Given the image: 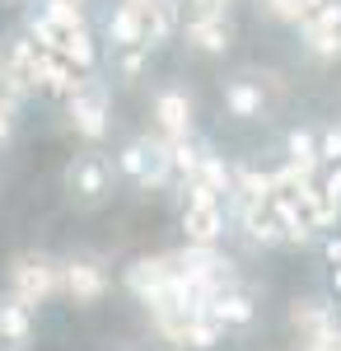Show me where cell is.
Returning a JSON list of instances; mask_svg holds the SVG:
<instances>
[{
  "instance_id": "9c48e42d",
  "label": "cell",
  "mask_w": 341,
  "mask_h": 351,
  "mask_svg": "<svg viewBox=\"0 0 341 351\" xmlns=\"http://www.w3.org/2000/svg\"><path fill=\"white\" fill-rule=\"evenodd\" d=\"M290 324L299 328V337H304V342H323V337L341 332L332 304H318V300H299V304H294V314H290Z\"/></svg>"
},
{
  "instance_id": "9a60e30c",
  "label": "cell",
  "mask_w": 341,
  "mask_h": 351,
  "mask_svg": "<svg viewBox=\"0 0 341 351\" xmlns=\"http://www.w3.org/2000/svg\"><path fill=\"white\" fill-rule=\"evenodd\" d=\"M225 108L234 112V117H257V112H262V84L229 80L225 84Z\"/></svg>"
},
{
  "instance_id": "d4e9b609",
  "label": "cell",
  "mask_w": 341,
  "mask_h": 351,
  "mask_svg": "<svg viewBox=\"0 0 341 351\" xmlns=\"http://www.w3.org/2000/svg\"><path fill=\"white\" fill-rule=\"evenodd\" d=\"M220 197L210 188H201V183H183V211H197V206H215Z\"/></svg>"
},
{
  "instance_id": "484cf974",
  "label": "cell",
  "mask_w": 341,
  "mask_h": 351,
  "mask_svg": "<svg viewBox=\"0 0 341 351\" xmlns=\"http://www.w3.org/2000/svg\"><path fill=\"white\" fill-rule=\"evenodd\" d=\"M262 10L281 24H299V0H262Z\"/></svg>"
},
{
  "instance_id": "f1b7e54d",
  "label": "cell",
  "mask_w": 341,
  "mask_h": 351,
  "mask_svg": "<svg viewBox=\"0 0 341 351\" xmlns=\"http://www.w3.org/2000/svg\"><path fill=\"white\" fill-rule=\"evenodd\" d=\"M304 351H341V332L323 337V342H304Z\"/></svg>"
},
{
  "instance_id": "603a6c76",
  "label": "cell",
  "mask_w": 341,
  "mask_h": 351,
  "mask_svg": "<svg viewBox=\"0 0 341 351\" xmlns=\"http://www.w3.org/2000/svg\"><path fill=\"white\" fill-rule=\"evenodd\" d=\"M318 164H341V122L318 127Z\"/></svg>"
},
{
  "instance_id": "83f0119b",
  "label": "cell",
  "mask_w": 341,
  "mask_h": 351,
  "mask_svg": "<svg viewBox=\"0 0 341 351\" xmlns=\"http://www.w3.org/2000/svg\"><path fill=\"white\" fill-rule=\"evenodd\" d=\"M14 122H19V108H14V104H5V99H0V145H5V141H10V136H14Z\"/></svg>"
},
{
  "instance_id": "1f68e13d",
  "label": "cell",
  "mask_w": 341,
  "mask_h": 351,
  "mask_svg": "<svg viewBox=\"0 0 341 351\" xmlns=\"http://www.w3.org/2000/svg\"><path fill=\"white\" fill-rule=\"evenodd\" d=\"M332 314H337V319H341V295H337V309H332Z\"/></svg>"
},
{
  "instance_id": "2e32d148",
  "label": "cell",
  "mask_w": 341,
  "mask_h": 351,
  "mask_svg": "<svg viewBox=\"0 0 341 351\" xmlns=\"http://www.w3.org/2000/svg\"><path fill=\"white\" fill-rule=\"evenodd\" d=\"M210 155V145L206 141H197V136H183V141H168V164L183 173V183L197 173V164Z\"/></svg>"
},
{
  "instance_id": "4fadbf2b",
  "label": "cell",
  "mask_w": 341,
  "mask_h": 351,
  "mask_svg": "<svg viewBox=\"0 0 341 351\" xmlns=\"http://www.w3.org/2000/svg\"><path fill=\"white\" fill-rule=\"evenodd\" d=\"M108 38L117 43V47H140V52H150V43H145V19L127 10V5H117L112 14H108Z\"/></svg>"
},
{
  "instance_id": "d6986e66",
  "label": "cell",
  "mask_w": 341,
  "mask_h": 351,
  "mask_svg": "<svg viewBox=\"0 0 341 351\" xmlns=\"http://www.w3.org/2000/svg\"><path fill=\"white\" fill-rule=\"evenodd\" d=\"M229 178H234V169L220 160V155H206V160L197 164V173H192L187 183H201V188H210L215 197H220V192H229Z\"/></svg>"
},
{
  "instance_id": "6da1fadb",
  "label": "cell",
  "mask_w": 341,
  "mask_h": 351,
  "mask_svg": "<svg viewBox=\"0 0 341 351\" xmlns=\"http://www.w3.org/2000/svg\"><path fill=\"white\" fill-rule=\"evenodd\" d=\"M56 276H61V267H56L52 258H42V253H24V258H14V267H10V286H14V295L24 309H33V304H42V300L56 291Z\"/></svg>"
},
{
  "instance_id": "ffe728a7",
  "label": "cell",
  "mask_w": 341,
  "mask_h": 351,
  "mask_svg": "<svg viewBox=\"0 0 341 351\" xmlns=\"http://www.w3.org/2000/svg\"><path fill=\"white\" fill-rule=\"evenodd\" d=\"M61 56L75 66V71H94V61H99V47H94V38H89V28H75L71 38H66V47Z\"/></svg>"
},
{
  "instance_id": "277c9868",
  "label": "cell",
  "mask_w": 341,
  "mask_h": 351,
  "mask_svg": "<svg viewBox=\"0 0 341 351\" xmlns=\"http://www.w3.org/2000/svg\"><path fill=\"white\" fill-rule=\"evenodd\" d=\"M299 33H304V43H309L314 56H323V61L341 56V0L323 5V10L309 14V19H299Z\"/></svg>"
},
{
  "instance_id": "7a4b0ae2",
  "label": "cell",
  "mask_w": 341,
  "mask_h": 351,
  "mask_svg": "<svg viewBox=\"0 0 341 351\" xmlns=\"http://www.w3.org/2000/svg\"><path fill=\"white\" fill-rule=\"evenodd\" d=\"M66 104H71V122H75L79 136L103 141L108 136V84L103 80H79V89Z\"/></svg>"
},
{
  "instance_id": "4316f807",
  "label": "cell",
  "mask_w": 341,
  "mask_h": 351,
  "mask_svg": "<svg viewBox=\"0 0 341 351\" xmlns=\"http://www.w3.org/2000/svg\"><path fill=\"white\" fill-rule=\"evenodd\" d=\"M140 61H145L140 47H122V61H117V66H122V75H127V80H136V75H140Z\"/></svg>"
},
{
  "instance_id": "30bf717a",
  "label": "cell",
  "mask_w": 341,
  "mask_h": 351,
  "mask_svg": "<svg viewBox=\"0 0 341 351\" xmlns=\"http://www.w3.org/2000/svg\"><path fill=\"white\" fill-rule=\"evenodd\" d=\"M183 234L187 248H215V239L225 234V206H197V211H183Z\"/></svg>"
},
{
  "instance_id": "d6a6232c",
  "label": "cell",
  "mask_w": 341,
  "mask_h": 351,
  "mask_svg": "<svg viewBox=\"0 0 341 351\" xmlns=\"http://www.w3.org/2000/svg\"><path fill=\"white\" fill-rule=\"evenodd\" d=\"M66 5H75V10H79V5H84V0H66Z\"/></svg>"
},
{
  "instance_id": "3957f363",
  "label": "cell",
  "mask_w": 341,
  "mask_h": 351,
  "mask_svg": "<svg viewBox=\"0 0 341 351\" xmlns=\"http://www.w3.org/2000/svg\"><path fill=\"white\" fill-rule=\"evenodd\" d=\"M122 169L131 173L140 188H159V183L173 173V164H168V141H150V136L131 141V145L122 150Z\"/></svg>"
},
{
  "instance_id": "52a82bcc",
  "label": "cell",
  "mask_w": 341,
  "mask_h": 351,
  "mask_svg": "<svg viewBox=\"0 0 341 351\" xmlns=\"http://www.w3.org/2000/svg\"><path fill=\"white\" fill-rule=\"evenodd\" d=\"M155 117H159L164 141H183V136H192V99H187L183 89H164V94L155 99Z\"/></svg>"
},
{
  "instance_id": "7402d4cb",
  "label": "cell",
  "mask_w": 341,
  "mask_h": 351,
  "mask_svg": "<svg viewBox=\"0 0 341 351\" xmlns=\"http://www.w3.org/2000/svg\"><path fill=\"white\" fill-rule=\"evenodd\" d=\"M47 24L56 28H84V14H79L75 5H66V0H42V10H38Z\"/></svg>"
},
{
  "instance_id": "5b68a950",
  "label": "cell",
  "mask_w": 341,
  "mask_h": 351,
  "mask_svg": "<svg viewBox=\"0 0 341 351\" xmlns=\"http://www.w3.org/2000/svg\"><path fill=\"white\" fill-rule=\"evenodd\" d=\"M66 188L79 206H99L108 192V160L103 155H79L71 169H66Z\"/></svg>"
},
{
  "instance_id": "44dd1931",
  "label": "cell",
  "mask_w": 341,
  "mask_h": 351,
  "mask_svg": "<svg viewBox=\"0 0 341 351\" xmlns=\"http://www.w3.org/2000/svg\"><path fill=\"white\" fill-rule=\"evenodd\" d=\"M220 332H225V328L215 324L210 314H197V319L187 324V332H183V347L187 351H210L215 342H220Z\"/></svg>"
},
{
  "instance_id": "ac0fdd59",
  "label": "cell",
  "mask_w": 341,
  "mask_h": 351,
  "mask_svg": "<svg viewBox=\"0 0 341 351\" xmlns=\"http://www.w3.org/2000/svg\"><path fill=\"white\" fill-rule=\"evenodd\" d=\"M145 28H150V47L164 43V38H173V28H178V0H150Z\"/></svg>"
},
{
  "instance_id": "f546056e",
  "label": "cell",
  "mask_w": 341,
  "mask_h": 351,
  "mask_svg": "<svg viewBox=\"0 0 341 351\" xmlns=\"http://www.w3.org/2000/svg\"><path fill=\"white\" fill-rule=\"evenodd\" d=\"M327 263H332V267H341V234H332V239H327Z\"/></svg>"
},
{
  "instance_id": "4dcf8cb0",
  "label": "cell",
  "mask_w": 341,
  "mask_h": 351,
  "mask_svg": "<svg viewBox=\"0 0 341 351\" xmlns=\"http://www.w3.org/2000/svg\"><path fill=\"white\" fill-rule=\"evenodd\" d=\"M332 291L341 295V267H332Z\"/></svg>"
},
{
  "instance_id": "cb8c5ba5",
  "label": "cell",
  "mask_w": 341,
  "mask_h": 351,
  "mask_svg": "<svg viewBox=\"0 0 341 351\" xmlns=\"http://www.w3.org/2000/svg\"><path fill=\"white\" fill-rule=\"evenodd\" d=\"M187 5H192V19H229L234 0H187Z\"/></svg>"
},
{
  "instance_id": "7c38bea8",
  "label": "cell",
  "mask_w": 341,
  "mask_h": 351,
  "mask_svg": "<svg viewBox=\"0 0 341 351\" xmlns=\"http://www.w3.org/2000/svg\"><path fill=\"white\" fill-rule=\"evenodd\" d=\"M206 314L220 328H243V324H253V300L229 286V291H220V295L206 300Z\"/></svg>"
},
{
  "instance_id": "8992f818",
  "label": "cell",
  "mask_w": 341,
  "mask_h": 351,
  "mask_svg": "<svg viewBox=\"0 0 341 351\" xmlns=\"http://www.w3.org/2000/svg\"><path fill=\"white\" fill-rule=\"evenodd\" d=\"M56 291H66L75 304H94V300L108 291V276H103V267H94V263H66L61 276H56Z\"/></svg>"
},
{
  "instance_id": "5bb4252c",
  "label": "cell",
  "mask_w": 341,
  "mask_h": 351,
  "mask_svg": "<svg viewBox=\"0 0 341 351\" xmlns=\"http://www.w3.org/2000/svg\"><path fill=\"white\" fill-rule=\"evenodd\" d=\"M28 332H33V319L19 300H0V342L10 351H24L28 347Z\"/></svg>"
},
{
  "instance_id": "ba28073f",
  "label": "cell",
  "mask_w": 341,
  "mask_h": 351,
  "mask_svg": "<svg viewBox=\"0 0 341 351\" xmlns=\"http://www.w3.org/2000/svg\"><path fill=\"white\" fill-rule=\"evenodd\" d=\"M168 276H173L168 253H159V258H136L131 267H127V286H131V295L145 304V300H155L159 291L168 286Z\"/></svg>"
},
{
  "instance_id": "e0dca14e",
  "label": "cell",
  "mask_w": 341,
  "mask_h": 351,
  "mask_svg": "<svg viewBox=\"0 0 341 351\" xmlns=\"http://www.w3.org/2000/svg\"><path fill=\"white\" fill-rule=\"evenodd\" d=\"M243 230H248V239L262 243V248H276V243H281V225L271 220L266 202L262 206H243Z\"/></svg>"
},
{
  "instance_id": "8fae6325",
  "label": "cell",
  "mask_w": 341,
  "mask_h": 351,
  "mask_svg": "<svg viewBox=\"0 0 341 351\" xmlns=\"http://www.w3.org/2000/svg\"><path fill=\"white\" fill-rule=\"evenodd\" d=\"M187 43L206 56H220V52H229L234 28H229V19H187Z\"/></svg>"
}]
</instances>
